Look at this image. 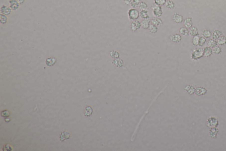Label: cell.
I'll return each mask as SVG.
<instances>
[{"label": "cell", "mask_w": 226, "mask_h": 151, "mask_svg": "<svg viewBox=\"0 0 226 151\" xmlns=\"http://www.w3.org/2000/svg\"><path fill=\"white\" fill-rule=\"evenodd\" d=\"M219 132V130L217 127L211 128L210 130H209V135L210 136L211 138L215 139L217 138Z\"/></svg>", "instance_id": "14"}, {"label": "cell", "mask_w": 226, "mask_h": 151, "mask_svg": "<svg viewBox=\"0 0 226 151\" xmlns=\"http://www.w3.org/2000/svg\"><path fill=\"white\" fill-rule=\"evenodd\" d=\"M8 3L9 4L10 8L12 11H16L19 8L20 4L16 0H9Z\"/></svg>", "instance_id": "9"}, {"label": "cell", "mask_w": 226, "mask_h": 151, "mask_svg": "<svg viewBox=\"0 0 226 151\" xmlns=\"http://www.w3.org/2000/svg\"><path fill=\"white\" fill-rule=\"evenodd\" d=\"M189 34L192 37L199 35L197 28L195 26H192L191 28H190L189 29Z\"/></svg>", "instance_id": "20"}, {"label": "cell", "mask_w": 226, "mask_h": 151, "mask_svg": "<svg viewBox=\"0 0 226 151\" xmlns=\"http://www.w3.org/2000/svg\"><path fill=\"white\" fill-rule=\"evenodd\" d=\"M128 15L130 20L132 21L137 20L140 16V12L135 8H131L128 10Z\"/></svg>", "instance_id": "2"}, {"label": "cell", "mask_w": 226, "mask_h": 151, "mask_svg": "<svg viewBox=\"0 0 226 151\" xmlns=\"http://www.w3.org/2000/svg\"><path fill=\"white\" fill-rule=\"evenodd\" d=\"M204 56V49L202 48L193 49L191 54V58L192 60H197L202 58Z\"/></svg>", "instance_id": "1"}, {"label": "cell", "mask_w": 226, "mask_h": 151, "mask_svg": "<svg viewBox=\"0 0 226 151\" xmlns=\"http://www.w3.org/2000/svg\"><path fill=\"white\" fill-rule=\"evenodd\" d=\"M217 44L219 45H224L226 44V37L222 35L217 40Z\"/></svg>", "instance_id": "25"}, {"label": "cell", "mask_w": 226, "mask_h": 151, "mask_svg": "<svg viewBox=\"0 0 226 151\" xmlns=\"http://www.w3.org/2000/svg\"><path fill=\"white\" fill-rule=\"evenodd\" d=\"M20 4H23L24 2H25V0H16Z\"/></svg>", "instance_id": "41"}, {"label": "cell", "mask_w": 226, "mask_h": 151, "mask_svg": "<svg viewBox=\"0 0 226 151\" xmlns=\"http://www.w3.org/2000/svg\"><path fill=\"white\" fill-rule=\"evenodd\" d=\"M172 19L174 22L177 24L181 23L184 20L183 16L177 12H175L174 14Z\"/></svg>", "instance_id": "8"}, {"label": "cell", "mask_w": 226, "mask_h": 151, "mask_svg": "<svg viewBox=\"0 0 226 151\" xmlns=\"http://www.w3.org/2000/svg\"><path fill=\"white\" fill-rule=\"evenodd\" d=\"M93 112V110L91 106H87L85 109L84 116H91Z\"/></svg>", "instance_id": "29"}, {"label": "cell", "mask_w": 226, "mask_h": 151, "mask_svg": "<svg viewBox=\"0 0 226 151\" xmlns=\"http://www.w3.org/2000/svg\"><path fill=\"white\" fill-rule=\"evenodd\" d=\"M213 53L212 49L210 47L206 46L204 48V56L205 57H210Z\"/></svg>", "instance_id": "19"}, {"label": "cell", "mask_w": 226, "mask_h": 151, "mask_svg": "<svg viewBox=\"0 0 226 151\" xmlns=\"http://www.w3.org/2000/svg\"><path fill=\"white\" fill-rule=\"evenodd\" d=\"M12 10L10 7L6 6L5 4L2 5L0 8V14H2L4 15L8 16L10 15L12 13Z\"/></svg>", "instance_id": "7"}, {"label": "cell", "mask_w": 226, "mask_h": 151, "mask_svg": "<svg viewBox=\"0 0 226 151\" xmlns=\"http://www.w3.org/2000/svg\"><path fill=\"white\" fill-rule=\"evenodd\" d=\"M10 114L8 111L7 110H4L1 112V116L4 118H8Z\"/></svg>", "instance_id": "38"}, {"label": "cell", "mask_w": 226, "mask_h": 151, "mask_svg": "<svg viewBox=\"0 0 226 151\" xmlns=\"http://www.w3.org/2000/svg\"><path fill=\"white\" fill-rule=\"evenodd\" d=\"M219 124L218 119L215 116H210L207 120V126L209 128L217 127Z\"/></svg>", "instance_id": "4"}, {"label": "cell", "mask_w": 226, "mask_h": 151, "mask_svg": "<svg viewBox=\"0 0 226 151\" xmlns=\"http://www.w3.org/2000/svg\"><path fill=\"white\" fill-rule=\"evenodd\" d=\"M132 1V0H123V2H124V4H126V6L130 5Z\"/></svg>", "instance_id": "39"}, {"label": "cell", "mask_w": 226, "mask_h": 151, "mask_svg": "<svg viewBox=\"0 0 226 151\" xmlns=\"http://www.w3.org/2000/svg\"><path fill=\"white\" fill-rule=\"evenodd\" d=\"M151 21V20L150 19V18L142 20L141 22V27L145 29H149V27L150 25V24Z\"/></svg>", "instance_id": "10"}, {"label": "cell", "mask_w": 226, "mask_h": 151, "mask_svg": "<svg viewBox=\"0 0 226 151\" xmlns=\"http://www.w3.org/2000/svg\"><path fill=\"white\" fill-rule=\"evenodd\" d=\"M212 34V32H211L210 30H209V29H206L203 31L202 35L206 39H207L211 37Z\"/></svg>", "instance_id": "30"}, {"label": "cell", "mask_w": 226, "mask_h": 151, "mask_svg": "<svg viewBox=\"0 0 226 151\" xmlns=\"http://www.w3.org/2000/svg\"><path fill=\"white\" fill-rule=\"evenodd\" d=\"M8 18L7 16L4 15L2 14L0 15V22L2 24H5L8 22Z\"/></svg>", "instance_id": "33"}, {"label": "cell", "mask_w": 226, "mask_h": 151, "mask_svg": "<svg viewBox=\"0 0 226 151\" xmlns=\"http://www.w3.org/2000/svg\"><path fill=\"white\" fill-rule=\"evenodd\" d=\"M199 39H200V36H199V35H197V36L193 37V38L192 39V44L194 46H197L198 45Z\"/></svg>", "instance_id": "35"}, {"label": "cell", "mask_w": 226, "mask_h": 151, "mask_svg": "<svg viewBox=\"0 0 226 151\" xmlns=\"http://www.w3.org/2000/svg\"><path fill=\"white\" fill-rule=\"evenodd\" d=\"M151 24L157 26V27L160 26L163 24L162 20L160 18L154 17L151 20Z\"/></svg>", "instance_id": "12"}, {"label": "cell", "mask_w": 226, "mask_h": 151, "mask_svg": "<svg viewBox=\"0 0 226 151\" xmlns=\"http://www.w3.org/2000/svg\"><path fill=\"white\" fill-rule=\"evenodd\" d=\"M184 89L185 90L187 91L188 93L190 95L193 94L195 92V88L192 85H187L185 87Z\"/></svg>", "instance_id": "22"}, {"label": "cell", "mask_w": 226, "mask_h": 151, "mask_svg": "<svg viewBox=\"0 0 226 151\" xmlns=\"http://www.w3.org/2000/svg\"><path fill=\"white\" fill-rule=\"evenodd\" d=\"M207 45H208V46L210 47L211 48H213L215 46H217V41L216 40L212 39L209 40L208 41V42L207 43Z\"/></svg>", "instance_id": "28"}, {"label": "cell", "mask_w": 226, "mask_h": 151, "mask_svg": "<svg viewBox=\"0 0 226 151\" xmlns=\"http://www.w3.org/2000/svg\"><path fill=\"white\" fill-rule=\"evenodd\" d=\"M149 11L148 10H141L140 12V16L142 19H147L150 18V16H149Z\"/></svg>", "instance_id": "23"}, {"label": "cell", "mask_w": 226, "mask_h": 151, "mask_svg": "<svg viewBox=\"0 0 226 151\" xmlns=\"http://www.w3.org/2000/svg\"><path fill=\"white\" fill-rule=\"evenodd\" d=\"M166 8L170 10H173L174 9L175 6V4L174 3L173 1L170 0H168L166 1V4H165Z\"/></svg>", "instance_id": "24"}, {"label": "cell", "mask_w": 226, "mask_h": 151, "mask_svg": "<svg viewBox=\"0 0 226 151\" xmlns=\"http://www.w3.org/2000/svg\"><path fill=\"white\" fill-rule=\"evenodd\" d=\"M110 56L112 58H118L120 56V54L116 50H112L110 52Z\"/></svg>", "instance_id": "34"}, {"label": "cell", "mask_w": 226, "mask_h": 151, "mask_svg": "<svg viewBox=\"0 0 226 151\" xmlns=\"http://www.w3.org/2000/svg\"><path fill=\"white\" fill-rule=\"evenodd\" d=\"M170 40L174 43H179L182 40V37L181 35L178 34H175L171 35L170 36Z\"/></svg>", "instance_id": "11"}, {"label": "cell", "mask_w": 226, "mask_h": 151, "mask_svg": "<svg viewBox=\"0 0 226 151\" xmlns=\"http://www.w3.org/2000/svg\"><path fill=\"white\" fill-rule=\"evenodd\" d=\"M167 0H154L155 4L158 6H162L166 4Z\"/></svg>", "instance_id": "36"}, {"label": "cell", "mask_w": 226, "mask_h": 151, "mask_svg": "<svg viewBox=\"0 0 226 151\" xmlns=\"http://www.w3.org/2000/svg\"><path fill=\"white\" fill-rule=\"evenodd\" d=\"M57 62V59L55 57H50L47 58L46 60V64L49 66H54Z\"/></svg>", "instance_id": "15"}, {"label": "cell", "mask_w": 226, "mask_h": 151, "mask_svg": "<svg viewBox=\"0 0 226 151\" xmlns=\"http://www.w3.org/2000/svg\"><path fill=\"white\" fill-rule=\"evenodd\" d=\"M4 149H6V151H12V148L8 144L4 146Z\"/></svg>", "instance_id": "40"}, {"label": "cell", "mask_w": 226, "mask_h": 151, "mask_svg": "<svg viewBox=\"0 0 226 151\" xmlns=\"http://www.w3.org/2000/svg\"><path fill=\"white\" fill-rule=\"evenodd\" d=\"M5 121L6 122H9L10 121V119L8 118H8H5Z\"/></svg>", "instance_id": "42"}, {"label": "cell", "mask_w": 226, "mask_h": 151, "mask_svg": "<svg viewBox=\"0 0 226 151\" xmlns=\"http://www.w3.org/2000/svg\"><path fill=\"white\" fill-rule=\"evenodd\" d=\"M208 92V90L205 87L199 86L195 89V94L198 96L205 95Z\"/></svg>", "instance_id": "6"}, {"label": "cell", "mask_w": 226, "mask_h": 151, "mask_svg": "<svg viewBox=\"0 0 226 151\" xmlns=\"http://www.w3.org/2000/svg\"><path fill=\"white\" fill-rule=\"evenodd\" d=\"M112 64H114V66H116L118 68H121L124 65L123 61L121 58H117L114 59L112 62Z\"/></svg>", "instance_id": "18"}, {"label": "cell", "mask_w": 226, "mask_h": 151, "mask_svg": "<svg viewBox=\"0 0 226 151\" xmlns=\"http://www.w3.org/2000/svg\"><path fill=\"white\" fill-rule=\"evenodd\" d=\"M152 12L153 16L157 18H160L162 16L163 11H162V6H158L155 4H153L151 7Z\"/></svg>", "instance_id": "3"}, {"label": "cell", "mask_w": 226, "mask_h": 151, "mask_svg": "<svg viewBox=\"0 0 226 151\" xmlns=\"http://www.w3.org/2000/svg\"><path fill=\"white\" fill-rule=\"evenodd\" d=\"M206 42V39L204 36L200 37L198 46H203L205 45V44Z\"/></svg>", "instance_id": "37"}, {"label": "cell", "mask_w": 226, "mask_h": 151, "mask_svg": "<svg viewBox=\"0 0 226 151\" xmlns=\"http://www.w3.org/2000/svg\"><path fill=\"white\" fill-rule=\"evenodd\" d=\"M71 136V134L67 131H64L62 132L60 135V139L61 142H64L66 140L70 139Z\"/></svg>", "instance_id": "17"}, {"label": "cell", "mask_w": 226, "mask_h": 151, "mask_svg": "<svg viewBox=\"0 0 226 151\" xmlns=\"http://www.w3.org/2000/svg\"><path fill=\"white\" fill-rule=\"evenodd\" d=\"M141 2V0H132L130 6L132 8H136L138 7Z\"/></svg>", "instance_id": "31"}, {"label": "cell", "mask_w": 226, "mask_h": 151, "mask_svg": "<svg viewBox=\"0 0 226 151\" xmlns=\"http://www.w3.org/2000/svg\"><path fill=\"white\" fill-rule=\"evenodd\" d=\"M212 50L213 53L215 54H220V53L222 52V49L220 47L218 46H216L213 48Z\"/></svg>", "instance_id": "32"}, {"label": "cell", "mask_w": 226, "mask_h": 151, "mask_svg": "<svg viewBox=\"0 0 226 151\" xmlns=\"http://www.w3.org/2000/svg\"><path fill=\"white\" fill-rule=\"evenodd\" d=\"M140 10H148L149 11V6H148L147 3L141 1L139 6H138Z\"/></svg>", "instance_id": "26"}, {"label": "cell", "mask_w": 226, "mask_h": 151, "mask_svg": "<svg viewBox=\"0 0 226 151\" xmlns=\"http://www.w3.org/2000/svg\"><path fill=\"white\" fill-rule=\"evenodd\" d=\"M180 35L187 36L189 35V30L186 27H182L179 30Z\"/></svg>", "instance_id": "21"}, {"label": "cell", "mask_w": 226, "mask_h": 151, "mask_svg": "<svg viewBox=\"0 0 226 151\" xmlns=\"http://www.w3.org/2000/svg\"><path fill=\"white\" fill-rule=\"evenodd\" d=\"M158 27L154 24H150L149 28V30L150 33L152 34H155L158 31Z\"/></svg>", "instance_id": "27"}, {"label": "cell", "mask_w": 226, "mask_h": 151, "mask_svg": "<svg viewBox=\"0 0 226 151\" xmlns=\"http://www.w3.org/2000/svg\"><path fill=\"white\" fill-rule=\"evenodd\" d=\"M223 32L221 31H220L219 30H215L213 31L212 34V39L217 40L220 37L222 36Z\"/></svg>", "instance_id": "13"}, {"label": "cell", "mask_w": 226, "mask_h": 151, "mask_svg": "<svg viewBox=\"0 0 226 151\" xmlns=\"http://www.w3.org/2000/svg\"><path fill=\"white\" fill-rule=\"evenodd\" d=\"M184 25L185 27L188 28H191L193 26L192 18L190 17L186 18L184 20Z\"/></svg>", "instance_id": "16"}, {"label": "cell", "mask_w": 226, "mask_h": 151, "mask_svg": "<svg viewBox=\"0 0 226 151\" xmlns=\"http://www.w3.org/2000/svg\"><path fill=\"white\" fill-rule=\"evenodd\" d=\"M141 27V22L138 20H135L132 22L130 24V28L131 29L132 31L133 32H135L136 31H137Z\"/></svg>", "instance_id": "5"}]
</instances>
